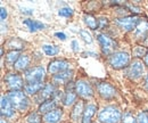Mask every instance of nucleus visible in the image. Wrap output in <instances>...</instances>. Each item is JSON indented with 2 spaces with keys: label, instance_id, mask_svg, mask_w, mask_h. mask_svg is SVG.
Instances as JSON below:
<instances>
[{
  "label": "nucleus",
  "instance_id": "9",
  "mask_svg": "<svg viewBox=\"0 0 148 123\" xmlns=\"http://www.w3.org/2000/svg\"><path fill=\"white\" fill-rule=\"evenodd\" d=\"M146 72V65L141 59H133L127 69V76L132 81L140 80Z\"/></svg>",
  "mask_w": 148,
  "mask_h": 123
},
{
  "label": "nucleus",
  "instance_id": "27",
  "mask_svg": "<svg viewBox=\"0 0 148 123\" xmlns=\"http://www.w3.org/2000/svg\"><path fill=\"white\" fill-rule=\"evenodd\" d=\"M148 52V48L141 46V45H137L136 47H133L132 49V56L136 59H140V58H145L146 54Z\"/></svg>",
  "mask_w": 148,
  "mask_h": 123
},
{
  "label": "nucleus",
  "instance_id": "40",
  "mask_svg": "<svg viewBox=\"0 0 148 123\" xmlns=\"http://www.w3.org/2000/svg\"><path fill=\"white\" fill-rule=\"evenodd\" d=\"M145 88L148 91V73L146 74V78H145Z\"/></svg>",
  "mask_w": 148,
  "mask_h": 123
},
{
  "label": "nucleus",
  "instance_id": "14",
  "mask_svg": "<svg viewBox=\"0 0 148 123\" xmlns=\"http://www.w3.org/2000/svg\"><path fill=\"white\" fill-rule=\"evenodd\" d=\"M65 95H64V100H63V105L67 106V107H73L75 103L77 102V95L75 92V82L71 81L65 86L64 90Z\"/></svg>",
  "mask_w": 148,
  "mask_h": 123
},
{
  "label": "nucleus",
  "instance_id": "2",
  "mask_svg": "<svg viewBox=\"0 0 148 123\" xmlns=\"http://www.w3.org/2000/svg\"><path fill=\"white\" fill-rule=\"evenodd\" d=\"M7 96L10 99L16 112H26L30 108V99L23 90L8 91Z\"/></svg>",
  "mask_w": 148,
  "mask_h": 123
},
{
  "label": "nucleus",
  "instance_id": "39",
  "mask_svg": "<svg viewBox=\"0 0 148 123\" xmlns=\"http://www.w3.org/2000/svg\"><path fill=\"white\" fill-rule=\"evenodd\" d=\"M88 56H92V57H97L98 55L93 52H86V53H82V57H88Z\"/></svg>",
  "mask_w": 148,
  "mask_h": 123
},
{
  "label": "nucleus",
  "instance_id": "16",
  "mask_svg": "<svg viewBox=\"0 0 148 123\" xmlns=\"http://www.w3.org/2000/svg\"><path fill=\"white\" fill-rule=\"evenodd\" d=\"M84 107H86V103L82 99H79L75 105L72 107L71 111V122L72 123H81L82 122V118H83V113H84Z\"/></svg>",
  "mask_w": 148,
  "mask_h": 123
},
{
  "label": "nucleus",
  "instance_id": "8",
  "mask_svg": "<svg viewBox=\"0 0 148 123\" xmlns=\"http://www.w3.org/2000/svg\"><path fill=\"white\" fill-rule=\"evenodd\" d=\"M46 70L43 66H31L27 71L23 73V78L25 83L31 82H45L46 81Z\"/></svg>",
  "mask_w": 148,
  "mask_h": 123
},
{
  "label": "nucleus",
  "instance_id": "29",
  "mask_svg": "<svg viewBox=\"0 0 148 123\" xmlns=\"http://www.w3.org/2000/svg\"><path fill=\"white\" fill-rule=\"evenodd\" d=\"M26 123H43V116L39 112H32L26 116Z\"/></svg>",
  "mask_w": 148,
  "mask_h": 123
},
{
  "label": "nucleus",
  "instance_id": "17",
  "mask_svg": "<svg viewBox=\"0 0 148 123\" xmlns=\"http://www.w3.org/2000/svg\"><path fill=\"white\" fill-rule=\"evenodd\" d=\"M31 59H32V58H31V56H30L29 54H22V55L19 56L18 60L15 63L13 70L15 71V72H17V73H24L25 71H27L31 67V66H30Z\"/></svg>",
  "mask_w": 148,
  "mask_h": 123
},
{
  "label": "nucleus",
  "instance_id": "22",
  "mask_svg": "<svg viewBox=\"0 0 148 123\" xmlns=\"http://www.w3.org/2000/svg\"><path fill=\"white\" fill-rule=\"evenodd\" d=\"M45 82H31V83H25L23 91L27 96H37L38 93L42 90L45 87Z\"/></svg>",
  "mask_w": 148,
  "mask_h": 123
},
{
  "label": "nucleus",
  "instance_id": "37",
  "mask_svg": "<svg viewBox=\"0 0 148 123\" xmlns=\"http://www.w3.org/2000/svg\"><path fill=\"white\" fill-rule=\"evenodd\" d=\"M55 36H57L59 40H62V41H64V40H66V34L64 33V32H56L55 33Z\"/></svg>",
  "mask_w": 148,
  "mask_h": 123
},
{
  "label": "nucleus",
  "instance_id": "23",
  "mask_svg": "<svg viewBox=\"0 0 148 123\" xmlns=\"http://www.w3.org/2000/svg\"><path fill=\"white\" fill-rule=\"evenodd\" d=\"M57 107H60V106H59V104H58L56 100H54V99L51 98V99H49V100L43 102L41 105H39V107H38V112H39L41 115H45V114H47V113L54 111V109L57 108Z\"/></svg>",
  "mask_w": 148,
  "mask_h": 123
},
{
  "label": "nucleus",
  "instance_id": "28",
  "mask_svg": "<svg viewBox=\"0 0 148 123\" xmlns=\"http://www.w3.org/2000/svg\"><path fill=\"white\" fill-rule=\"evenodd\" d=\"M42 50L47 56H50V57L56 56V55L59 54V48L55 45H43L42 46Z\"/></svg>",
  "mask_w": 148,
  "mask_h": 123
},
{
  "label": "nucleus",
  "instance_id": "34",
  "mask_svg": "<svg viewBox=\"0 0 148 123\" xmlns=\"http://www.w3.org/2000/svg\"><path fill=\"white\" fill-rule=\"evenodd\" d=\"M138 123H148V111H139L137 113Z\"/></svg>",
  "mask_w": 148,
  "mask_h": 123
},
{
  "label": "nucleus",
  "instance_id": "24",
  "mask_svg": "<svg viewBox=\"0 0 148 123\" xmlns=\"http://www.w3.org/2000/svg\"><path fill=\"white\" fill-rule=\"evenodd\" d=\"M23 24L31 31V32H37L40 30H45L47 26L46 24H43L42 22H39L36 19H31V18H26L23 21Z\"/></svg>",
  "mask_w": 148,
  "mask_h": 123
},
{
  "label": "nucleus",
  "instance_id": "18",
  "mask_svg": "<svg viewBox=\"0 0 148 123\" xmlns=\"http://www.w3.org/2000/svg\"><path fill=\"white\" fill-rule=\"evenodd\" d=\"M74 76V71L73 70H69L65 71V72H62L59 74H57L55 76H51V82H54L56 86H59V85H63V86H66L69 82L73 81Z\"/></svg>",
  "mask_w": 148,
  "mask_h": 123
},
{
  "label": "nucleus",
  "instance_id": "15",
  "mask_svg": "<svg viewBox=\"0 0 148 123\" xmlns=\"http://www.w3.org/2000/svg\"><path fill=\"white\" fill-rule=\"evenodd\" d=\"M132 35L134 36L138 45H140L146 38H148V21L145 18H141L136 29L132 31Z\"/></svg>",
  "mask_w": 148,
  "mask_h": 123
},
{
  "label": "nucleus",
  "instance_id": "36",
  "mask_svg": "<svg viewBox=\"0 0 148 123\" xmlns=\"http://www.w3.org/2000/svg\"><path fill=\"white\" fill-rule=\"evenodd\" d=\"M8 16V12L5 7H1V23H5V21L7 19Z\"/></svg>",
  "mask_w": 148,
  "mask_h": 123
},
{
  "label": "nucleus",
  "instance_id": "38",
  "mask_svg": "<svg viewBox=\"0 0 148 123\" xmlns=\"http://www.w3.org/2000/svg\"><path fill=\"white\" fill-rule=\"evenodd\" d=\"M21 9H22V13L23 14H26V15H32L34 13V10L31 9V8H21Z\"/></svg>",
  "mask_w": 148,
  "mask_h": 123
},
{
  "label": "nucleus",
  "instance_id": "35",
  "mask_svg": "<svg viewBox=\"0 0 148 123\" xmlns=\"http://www.w3.org/2000/svg\"><path fill=\"white\" fill-rule=\"evenodd\" d=\"M71 48H72V50L74 53H79L80 52V43H79L77 40L74 39V40L71 41Z\"/></svg>",
  "mask_w": 148,
  "mask_h": 123
},
{
  "label": "nucleus",
  "instance_id": "4",
  "mask_svg": "<svg viewBox=\"0 0 148 123\" xmlns=\"http://www.w3.org/2000/svg\"><path fill=\"white\" fill-rule=\"evenodd\" d=\"M107 60L112 69L123 70V69H128V66L131 64V55L128 52L119 50L113 53L111 56H108Z\"/></svg>",
  "mask_w": 148,
  "mask_h": 123
},
{
  "label": "nucleus",
  "instance_id": "41",
  "mask_svg": "<svg viewBox=\"0 0 148 123\" xmlns=\"http://www.w3.org/2000/svg\"><path fill=\"white\" fill-rule=\"evenodd\" d=\"M144 63H145L146 67H148V52H147V54H146V56H145V58H144Z\"/></svg>",
  "mask_w": 148,
  "mask_h": 123
},
{
  "label": "nucleus",
  "instance_id": "30",
  "mask_svg": "<svg viewBox=\"0 0 148 123\" xmlns=\"http://www.w3.org/2000/svg\"><path fill=\"white\" fill-rule=\"evenodd\" d=\"M121 123H138L137 115H133L130 111H127V112H124L123 115H122Z\"/></svg>",
  "mask_w": 148,
  "mask_h": 123
},
{
  "label": "nucleus",
  "instance_id": "1",
  "mask_svg": "<svg viewBox=\"0 0 148 123\" xmlns=\"http://www.w3.org/2000/svg\"><path fill=\"white\" fill-rule=\"evenodd\" d=\"M123 113L121 108L116 105L104 106L97 115V120L99 123H121Z\"/></svg>",
  "mask_w": 148,
  "mask_h": 123
},
{
  "label": "nucleus",
  "instance_id": "26",
  "mask_svg": "<svg viewBox=\"0 0 148 123\" xmlns=\"http://www.w3.org/2000/svg\"><path fill=\"white\" fill-rule=\"evenodd\" d=\"M83 22L86 23V25L92 30V31H97L98 30V18L93 16L92 14H84L83 15Z\"/></svg>",
  "mask_w": 148,
  "mask_h": 123
},
{
  "label": "nucleus",
  "instance_id": "32",
  "mask_svg": "<svg viewBox=\"0 0 148 123\" xmlns=\"http://www.w3.org/2000/svg\"><path fill=\"white\" fill-rule=\"evenodd\" d=\"M97 18H98V30L103 31V30H105V29L108 27V25H110V19H108V17H106V16H99V17Z\"/></svg>",
  "mask_w": 148,
  "mask_h": 123
},
{
  "label": "nucleus",
  "instance_id": "3",
  "mask_svg": "<svg viewBox=\"0 0 148 123\" xmlns=\"http://www.w3.org/2000/svg\"><path fill=\"white\" fill-rule=\"evenodd\" d=\"M96 39L104 56H111L113 53H115V49L117 48V41L113 39L108 33L96 32Z\"/></svg>",
  "mask_w": 148,
  "mask_h": 123
},
{
  "label": "nucleus",
  "instance_id": "7",
  "mask_svg": "<svg viewBox=\"0 0 148 123\" xmlns=\"http://www.w3.org/2000/svg\"><path fill=\"white\" fill-rule=\"evenodd\" d=\"M3 83L8 89V91H14V90H23L25 86L24 78L21 73H17L15 71L7 72L6 75L3 76Z\"/></svg>",
  "mask_w": 148,
  "mask_h": 123
},
{
  "label": "nucleus",
  "instance_id": "13",
  "mask_svg": "<svg viewBox=\"0 0 148 123\" xmlns=\"http://www.w3.org/2000/svg\"><path fill=\"white\" fill-rule=\"evenodd\" d=\"M0 107H1V118L5 119H13L16 114V109L14 108V106L12 104L10 99L8 98L7 95L2 93L1 95V103H0Z\"/></svg>",
  "mask_w": 148,
  "mask_h": 123
},
{
  "label": "nucleus",
  "instance_id": "20",
  "mask_svg": "<svg viewBox=\"0 0 148 123\" xmlns=\"http://www.w3.org/2000/svg\"><path fill=\"white\" fill-rule=\"evenodd\" d=\"M98 111V105L95 103H88L86 104L84 107V113H83V118H82V122L81 123H93L92 118L96 115Z\"/></svg>",
  "mask_w": 148,
  "mask_h": 123
},
{
  "label": "nucleus",
  "instance_id": "19",
  "mask_svg": "<svg viewBox=\"0 0 148 123\" xmlns=\"http://www.w3.org/2000/svg\"><path fill=\"white\" fill-rule=\"evenodd\" d=\"M64 115V111L62 107H57L54 111L43 115V123H58Z\"/></svg>",
  "mask_w": 148,
  "mask_h": 123
},
{
  "label": "nucleus",
  "instance_id": "11",
  "mask_svg": "<svg viewBox=\"0 0 148 123\" xmlns=\"http://www.w3.org/2000/svg\"><path fill=\"white\" fill-rule=\"evenodd\" d=\"M75 92L80 99L86 100V99H91L95 96V90L89 81L84 79H79L75 82Z\"/></svg>",
  "mask_w": 148,
  "mask_h": 123
},
{
  "label": "nucleus",
  "instance_id": "6",
  "mask_svg": "<svg viewBox=\"0 0 148 123\" xmlns=\"http://www.w3.org/2000/svg\"><path fill=\"white\" fill-rule=\"evenodd\" d=\"M141 18L137 15H125V16H119L114 18V24L119 27V30H122L123 32H132Z\"/></svg>",
  "mask_w": 148,
  "mask_h": 123
},
{
  "label": "nucleus",
  "instance_id": "21",
  "mask_svg": "<svg viewBox=\"0 0 148 123\" xmlns=\"http://www.w3.org/2000/svg\"><path fill=\"white\" fill-rule=\"evenodd\" d=\"M26 42L23 41L19 38H10L8 41H6V43L3 45V48H7L10 50H15V52H21L25 48Z\"/></svg>",
  "mask_w": 148,
  "mask_h": 123
},
{
  "label": "nucleus",
  "instance_id": "10",
  "mask_svg": "<svg viewBox=\"0 0 148 123\" xmlns=\"http://www.w3.org/2000/svg\"><path fill=\"white\" fill-rule=\"evenodd\" d=\"M69 70H73L72 69V62H70L69 59L55 58V59H53V60L49 62L47 72L51 76H55V75L62 73V72H65V71H69Z\"/></svg>",
  "mask_w": 148,
  "mask_h": 123
},
{
  "label": "nucleus",
  "instance_id": "12",
  "mask_svg": "<svg viewBox=\"0 0 148 123\" xmlns=\"http://www.w3.org/2000/svg\"><path fill=\"white\" fill-rule=\"evenodd\" d=\"M57 86H56L54 82H48V83H46L45 85V87L42 88V90L38 93L37 96H34V100H36V103L39 104V105H41L43 102H46V100H49V99H51L53 97H54V95H55V92L57 91Z\"/></svg>",
  "mask_w": 148,
  "mask_h": 123
},
{
  "label": "nucleus",
  "instance_id": "5",
  "mask_svg": "<svg viewBox=\"0 0 148 123\" xmlns=\"http://www.w3.org/2000/svg\"><path fill=\"white\" fill-rule=\"evenodd\" d=\"M96 92L98 93V96L106 102H113L117 98V89L115 88L111 82L107 81H99L95 85Z\"/></svg>",
  "mask_w": 148,
  "mask_h": 123
},
{
  "label": "nucleus",
  "instance_id": "33",
  "mask_svg": "<svg viewBox=\"0 0 148 123\" xmlns=\"http://www.w3.org/2000/svg\"><path fill=\"white\" fill-rule=\"evenodd\" d=\"M79 35L82 38V40L86 43H92V35L88 32V30H84V29L79 30Z\"/></svg>",
  "mask_w": 148,
  "mask_h": 123
},
{
  "label": "nucleus",
  "instance_id": "25",
  "mask_svg": "<svg viewBox=\"0 0 148 123\" xmlns=\"http://www.w3.org/2000/svg\"><path fill=\"white\" fill-rule=\"evenodd\" d=\"M22 54L19 53V52H15V50H10V52H8V53L6 54V56L3 57L5 58V60H6V64L9 66V67H14V65H15V63L18 60L19 56H21ZM2 58V59H3Z\"/></svg>",
  "mask_w": 148,
  "mask_h": 123
},
{
  "label": "nucleus",
  "instance_id": "31",
  "mask_svg": "<svg viewBox=\"0 0 148 123\" xmlns=\"http://www.w3.org/2000/svg\"><path fill=\"white\" fill-rule=\"evenodd\" d=\"M73 14H74V10L72 8H70V7H63V8H60V9L58 10V15H59L60 17H64V18L72 17Z\"/></svg>",
  "mask_w": 148,
  "mask_h": 123
}]
</instances>
